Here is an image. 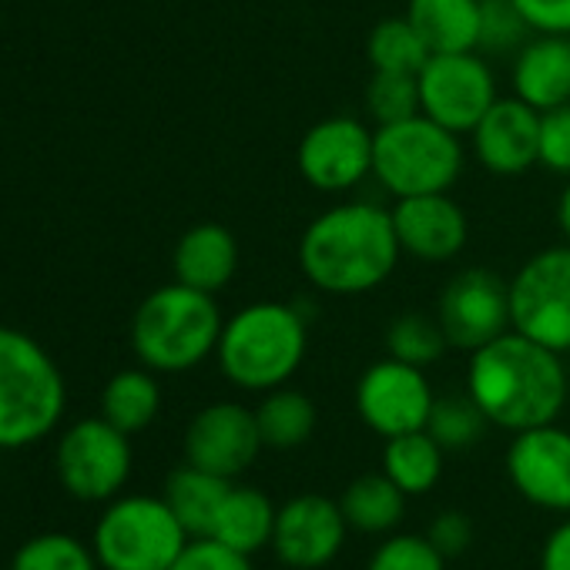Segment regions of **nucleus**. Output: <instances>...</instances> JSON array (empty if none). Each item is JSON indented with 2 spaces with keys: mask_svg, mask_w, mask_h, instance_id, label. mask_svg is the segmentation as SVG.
I'll return each mask as SVG.
<instances>
[{
  "mask_svg": "<svg viewBox=\"0 0 570 570\" xmlns=\"http://www.w3.org/2000/svg\"><path fill=\"white\" fill-rule=\"evenodd\" d=\"M466 393L483 410L490 426L523 433L557 423L560 410L567 406L570 383L560 353L517 330H507L493 343L470 353Z\"/></svg>",
  "mask_w": 570,
  "mask_h": 570,
  "instance_id": "obj_1",
  "label": "nucleus"
},
{
  "mask_svg": "<svg viewBox=\"0 0 570 570\" xmlns=\"http://www.w3.org/2000/svg\"><path fill=\"white\" fill-rule=\"evenodd\" d=\"M403 248L393 212L376 202H340L299 238V268L323 296H363L393 275Z\"/></svg>",
  "mask_w": 570,
  "mask_h": 570,
  "instance_id": "obj_2",
  "label": "nucleus"
},
{
  "mask_svg": "<svg viewBox=\"0 0 570 570\" xmlns=\"http://www.w3.org/2000/svg\"><path fill=\"white\" fill-rule=\"evenodd\" d=\"M309 346V323L296 303L258 299L225 320L218 336V370L245 393L289 386Z\"/></svg>",
  "mask_w": 570,
  "mask_h": 570,
  "instance_id": "obj_3",
  "label": "nucleus"
},
{
  "mask_svg": "<svg viewBox=\"0 0 570 570\" xmlns=\"http://www.w3.org/2000/svg\"><path fill=\"white\" fill-rule=\"evenodd\" d=\"M225 316L212 293L185 282L161 285L131 320V350L151 373H188L218 350Z\"/></svg>",
  "mask_w": 570,
  "mask_h": 570,
  "instance_id": "obj_4",
  "label": "nucleus"
},
{
  "mask_svg": "<svg viewBox=\"0 0 570 570\" xmlns=\"http://www.w3.org/2000/svg\"><path fill=\"white\" fill-rule=\"evenodd\" d=\"M68 383L51 353L28 333L0 326V450H24L58 430Z\"/></svg>",
  "mask_w": 570,
  "mask_h": 570,
  "instance_id": "obj_5",
  "label": "nucleus"
},
{
  "mask_svg": "<svg viewBox=\"0 0 570 570\" xmlns=\"http://www.w3.org/2000/svg\"><path fill=\"white\" fill-rule=\"evenodd\" d=\"M463 141L426 115L376 128L373 178L393 198L450 191L463 175Z\"/></svg>",
  "mask_w": 570,
  "mask_h": 570,
  "instance_id": "obj_6",
  "label": "nucleus"
},
{
  "mask_svg": "<svg viewBox=\"0 0 570 570\" xmlns=\"http://www.w3.org/2000/svg\"><path fill=\"white\" fill-rule=\"evenodd\" d=\"M188 540L165 497L148 493H118L108 500L91 533L101 570H171Z\"/></svg>",
  "mask_w": 570,
  "mask_h": 570,
  "instance_id": "obj_7",
  "label": "nucleus"
},
{
  "mask_svg": "<svg viewBox=\"0 0 570 570\" xmlns=\"http://www.w3.org/2000/svg\"><path fill=\"white\" fill-rule=\"evenodd\" d=\"M131 436L105 416L71 423L55 446V473L65 493L81 503L115 500L131 476Z\"/></svg>",
  "mask_w": 570,
  "mask_h": 570,
  "instance_id": "obj_8",
  "label": "nucleus"
},
{
  "mask_svg": "<svg viewBox=\"0 0 570 570\" xmlns=\"http://www.w3.org/2000/svg\"><path fill=\"white\" fill-rule=\"evenodd\" d=\"M510 326L560 356L570 353V242L540 248L513 272Z\"/></svg>",
  "mask_w": 570,
  "mask_h": 570,
  "instance_id": "obj_9",
  "label": "nucleus"
},
{
  "mask_svg": "<svg viewBox=\"0 0 570 570\" xmlns=\"http://www.w3.org/2000/svg\"><path fill=\"white\" fill-rule=\"evenodd\" d=\"M416 85L420 115L443 125L453 135H470L500 98L493 68L480 51L430 55V61L416 75Z\"/></svg>",
  "mask_w": 570,
  "mask_h": 570,
  "instance_id": "obj_10",
  "label": "nucleus"
},
{
  "mask_svg": "<svg viewBox=\"0 0 570 570\" xmlns=\"http://www.w3.org/2000/svg\"><path fill=\"white\" fill-rule=\"evenodd\" d=\"M376 128L353 115H330L316 121L296 148V165L316 191H353L373 175Z\"/></svg>",
  "mask_w": 570,
  "mask_h": 570,
  "instance_id": "obj_11",
  "label": "nucleus"
},
{
  "mask_svg": "<svg viewBox=\"0 0 570 570\" xmlns=\"http://www.w3.org/2000/svg\"><path fill=\"white\" fill-rule=\"evenodd\" d=\"M436 320L450 350L473 353L510 326V282H503L490 268H463L440 293Z\"/></svg>",
  "mask_w": 570,
  "mask_h": 570,
  "instance_id": "obj_12",
  "label": "nucleus"
},
{
  "mask_svg": "<svg viewBox=\"0 0 570 570\" xmlns=\"http://www.w3.org/2000/svg\"><path fill=\"white\" fill-rule=\"evenodd\" d=\"M436 396L423 366L403 360H376L356 383V413L383 440L426 430Z\"/></svg>",
  "mask_w": 570,
  "mask_h": 570,
  "instance_id": "obj_13",
  "label": "nucleus"
},
{
  "mask_svg": "<svg viewBox=\"0 0 570 570\" xmlns=\"http://www.w3.org/2000/svg\"><path fill=\"white\" fill-rule=\"evenodd\" d=\"M181 446H185V463L202 466L225 480H235L238 473H245L265 450L255 410L232 403V400L202 406L188 420Z\"/></svg>",
  "mask_w": 570,
  "mask_h": 570,
  "instance_id": "obj_14",
  "label": "nucleus"
},
{
  "mask_svg": "<svg viewBox=\"0 0 570 570\" xmlns=\"http://www.w3.org/2000/svg\"><path fill=\"white\" fill-rule=\"evenodd\" d=\"M346 533L350 523L340 510V500L323 493H299L285 500L275 513L272 550L293 570H320L340 557Z\"/></svg>",
  "mask_w": 570,
  "mask_h": 570,
  "instance_id": "obj_15",
  "label": "nucleus"
},
{
  "mask_svg": "<svg viewBox=\"0 0 570 570\" xmlns=\"http://www.w3.org/2000/svg\"><path fill=\"white\" fill-rule=\"evenodd\" d=\"M507 476L527 503L550 513H570V433L557 423L513 433L507 446Z\"/></svg>",
  "mask_w": 570,
  "mask_h": 570,
  "instance_id": "obj_16",
  "label": "nucleus"
},
{
  "mask_svg": "<svg viewBox=\"0 0 570 570\" xmlns=\"http://www.w3.org/2000/svg\"><path fill=\"white\" fill-rule=\"evenodd\" d=\"M473 158L500 178H513L540 165V111L520 98H497L470 131Z\"/></svg>",
  "mask_w": 570,
  "mask_h": 570,
  "instance_id": "obj_17",
  "label": "nucleus"
},
{
  "mask_svg": "<svg viewBox=\"0 0 570 570\" xmlns=\"http://www.w3.org/2000/svg\"><path fill=\"white\" fill-rule=\"evenodd\" d=\"M390 212L400 248L420 262H450L463 252L470 238L466 212L460 208V202L450 198V191L396 198Z\"/></svg>",
  "mask_w": 570,
  "mask_h": 570,
  "instance_id": "obj_18",
  "label": "nucleus"
},
{
  "mask_svg": "<svg viewBox=\"0 0 570 570\" xmlns=\"http://www.w3.org/2000/svg\"><path fill=\"white\" fill-rule=\"evenodd\" d=\"M513 98L527 101L540 115L570 101V38L530 35L510 65Z\"/></svg>",
  "mask_w": 570,
  "mask_h": 570,
  "instance_id": "obj_19",
  "label": "nucleus"
},
{
  "mask_svg": "<svg viewBox=\"0 0 570 570\" xmlns=\"http://www.w3.org/2000/svg\"><path fill=\"white\" fill-rule=\"evenodd\" d=\"M171 265H175V282H185L191 289L215 296L238 272V242L218 222L191 225L178 238Z\"/></svg>",
  "mask_w": 570,
  "mask_h": 570,
  "instance_id": "obj_20",
  "label": "nucleus"
},
{
  "mask_svg": "<svg viewBox=\"0 0 570 570\" xmlns=\"http://www.w3.org/2000/svg\"><path fill=\"white\" fill-rule=\"evenodd\" d=\"M406 21L433 55L476 51L480 0H406Z\"/></svg>",
  "mask_w": 570,
  "mask_h": 570,
  "instance_id": "obj_21",
  "label": "nucleus"
},
{
  "mask_svg": "<svg viewBox=\"0 0 570 570\" xmlns=\"http://www.w3.org/2000/svg\"><path fill=\"white\" fill-rule=\"evenodd\" d=\"M275 513H278V507H272V500L258 487L232 483L222 507H218V513H215V523H212L208 537H215L218 543L252 557L262 547H272Z\"/></svg>",
  "mask_w": 570,
  "mask_h": 570,
  "instance_id": "obj_22",
  "label": "nucleus"
},
{
  "mask_svg": "<svg viewBox=\"0 0 570 570\" xmlns=\"http://www.w3.org/2000/svg\"><path fill=\"white\" fill-rule=\"evenodd\" d=\"M406 493L380 470V473H363L356 476L343 497H340V510L350 523V530L356 533H370V537H386L396 533V527L406 517Z\"/></svg>",
  "mask_w": 570,
  "mask_h": 570,
  "instance_id": "obj_23",
  "label": "nucleus"
},
{
  "mask_svg": "<svg viewBox=\"0 0 570 570\" xmlns=\"http://www.w3.org/2000/svg\"><path fill=\"white\" fill-rule=\"evenodd\" d=\"M235 480L215 476L202 466L181 463L178 470H171V476L165 480V503L171 507V513L181 520V527L188 530V537H208L215 513L228 493Z\"/></svg>",
  "mask_w": 570,
  "mask_h": 570,
  "instance_id": "obj_24",
  "label": "nucleus"
},
{
  "mask_svg": "<svg viewBox=\"0 0 570 570\" xmlns=\"http://www.w3.org/2000/svg\"><path fill=\"white\" fill-rule=\"evenodd\" d=\"M255 420H258V433H262V446L265 450H299L303 443H309V436L316 433V403L293 390V386H278L262 393L258 406H255Z\"/></svg>",
  "mask_w": 570,
  "mask_h": 570,
  "instance_id": "obj_25",
  "label": "nucleus"
},
{
  "mask_svg": "<svg viewBox=\"0 0 570 570\" xmlns=\"http://www.w3.org/2000/svg\"><path fill=\"white\" fill-rule=\"evenodd\" d=\"M158 410H161V386L148 366L121 370L101 390V416L128 436L148 430L158 420Z\"/></svg>",
  "mask_w": 570,
  "mask_h": 570,
  "instance_id": "obj_26",
  "label": "nucleus"
},
{
  "mask_svg": "<svg viewBox=\"0 0 570 570\" xmlns=\"http://www.w3.org/2000/svg\"><path fill=\"white\" fill-rule=\"evenodd\" d=\"M443 456H446V450L426 430L400 433V436H390L383 446V473L406 497H423L440 483Z\"/></svg>",
  "mask_w": 570,
  "mask_h": 570,
  "instance_id": "obj_27",
  "label": "nucleus"
},
{
  "mask_svg": "<svg viewBox=\"0 0 570 570\" xmlns=\"http://www.w3.org/2000/svg\"><path fill=\"white\" fill-rule=\"evenodd\" d=\"M430 48L420 38V31L403 18L380 21L366 38V58L373 71H393V75H420L430 61Z\"/></svg>",
  "mask_w": 570,
  "mask_h": 570,
  "instance_id": "obj_28",
  "label": "nucleus"
},
{
  "mask_svg": "<svg viewBox=\"0 0 570 570\" xmlns=\"http://www.w3.org/2000/svg\"><path fill=\"white\" fill-rule=\"evenodd\" d=\"M8 570H101V563L91 543L61 530H48L24 540L14 550Z\"/></svg>",
  "mask_w": 570,
  "mask_h": 570,
  "instance_id": "obj_29",
  "label": "nucleus"
},
{
  "mask_svg": "<svg viewBox=\"0 0 570 570\" xmlns=\"http://www.w3.org/2000/svg\"><path fill=\"white\" fill-rule=\"evenodd\" d=\"M490 420L483 416V410L473 403L470 393L463 396H436L430 420H426V433L446 450V453H463L470 446H476L487 433Z\"/></svg>",
  "mask_w": 570,
  "mask_h": 570,
  "instance_id": "obj_30",
  "label": "nucleus"
},
{
  "mask_svg": "<svg viewBox=\"0 0 570 570\" xmlns=\"http://www.w3.org/2000/svg\"><path fill=\"white\" fill-rule=\"evenodd\" d=\"M450 350L440 320L423 316V313H403L390 323L386 330V353L393 360H403L410 366H430L436 360H443V353Z\"/></svg>",
  "mask_w": 570,
  "mask_h": 570,
  "instance_id": "obj_31",
  "label": "nucleus"
},
{
  "mask_svg": "<svg viewBox=\"0 0 570 570\" xmlns=\"http://www.w3.org/2000/svg\"><path fill=\"white\" fill-rule=\"evenodd\" d=\"M366 118L373 121V128L383 125H396L406 121L413 115H420V85L416 75H393V71H373L366 95Z\"/></svg>",
  "mask_w": 570,
  "mask_h": 570,
  "instance_id": "obj_32",
  "label": "nucleus"
},
{
  "mask_svg": "<svg viewBox=\"0 0 570 570\" xmlns=\"http://www.w3.org/2000/svg\"><path fill=\"white\" fill-rule=\"evenodd\" d=\"M530 38L527 21L520 18L513 0H480V45L476 51L487 55H517Z\"/></svg>",
  "mask_w": 570,
  "mask_h": 570,
  "instance_id": "obj_33",
  "label": "nucleus"
},
{
  "mask_svg": "<svg viewBox=\"0 0 570 570\" xmlns=\"http://www.w3.org/2000/svg\"><path fill=\"white\" fill-rule=\"evenodd\" d=\"M366 570H446V557L426 533H386Z\"/></svg>",
  "mask_w": 570,
  "mask_h": 570,
  "instance_id": "obj_34",
  "label": "nucleus"
},
{
  "mask_svg": "<svg viewBox=\"0 0 570 570\" xmlns=\"http://www.w3.org/2000/svg\"><path fill=\"white\" fill-rule=\"evenodd\" d=\"M540 165L570 178V101L540 115Z\"/></svg>",
  "mask_w": 570,
  "mask_h": 570,
  "instance_id": "obj_35",
  "label": "nucleus"
},
{
  "mask_svg": "<svg viewBox=\"0 0 570 570\" xmlns=\"http://www.w3.org/2000/svg\"><path fill=\"white\" fill-rule=\"evenodd\" d=\"M171 570H255L248 553H238L215 537H191Z\"/></svg>",
  "mask_w": 570,
  "mask_h": 570,
  "instance_id": "obj_36",
  "label": "nucleus"
},
{
  "mask_svg": "<svg viewBox=\"0 0 570 570\" xmlns=\"http://www.w3.org/2000/svg\"><path fill=\"white\" fill-rule=\"evenodd\" d=\"M426 537H430V543H433L446 560L463 557V553L470 550V543H473V520H470L466 513H460V510H443V513H436V517L430 520Z\"/></svg>",
  "mask_w": 570,
  "mask_h": 570,
  "instance_id": "obj_37",
  "label": "nucleus"
},
{
  "mask_svg": "<svg viewBox=\"0 0 570 570\" xmlns=\"http://www.w3.org/2000/svg\"><path fill=\"white\" fill-rule=\"evenodd\" d=\"M530 35H567L570 38V0H513Z\"/></svg>",
  "mask_w": 570,
  "mask_h": 570,
  "instance_id": "obj_38",
  "label": "nucleus"
},
{
  "mask_svg": "<svg viewBox=\"0 0 570 570\" xmlns=\"http://www.w3.org/2000/svg\"><path fill=\"white\" fill-rule=\"evenodd\" d=\"M540 570H570V517L550 530L540 550Z\"/></svg>",
  "mask_w": 570,
  "mask_h": 570,
  "instance_id": "obj_39",
  "label": "nucleus"
},
{
  "mask_svg": "<svg viewBox=\"0 0 570 570\" xmlns=\"http://www.w3.org/2000/svg\"><path fill=\"white\" fill-rule=\"evenodd\" d=\"M557 225H560L563 238L570 242V178H567V185H563V191L557 198Z\"/></svg>",
  "mask_w": 570,
  "mask_h": 570,
  "instance_id": "obj_40",
  "label": "nucleus"
},
{
  "mask_svg": "<svg viewBox=\"0 0 570 570\" xmlns=\"http://www.w3.org/2000/svg\"><path fill=\"white\" fill-rule=\"evenodd\" d=\"M0 570H8V567H4V563H0Z\"/></svg>",
  "mask_w": 570,
  "mask_h": 570,
  "instance_id": "obj_41",
  "label": "nucleus"
}]
</instances>
